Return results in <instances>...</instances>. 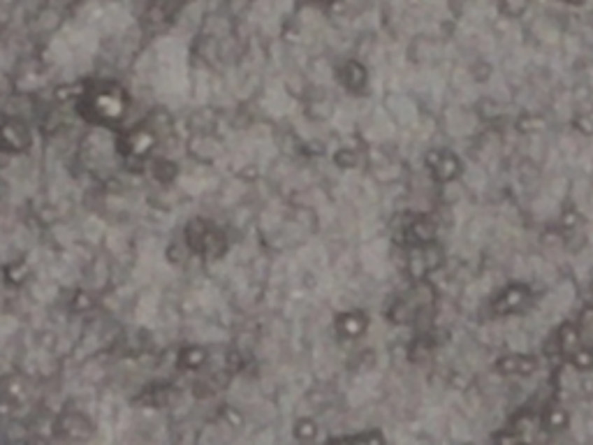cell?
Returning <instances> with one entry per match:
<instances>
[{"mask_svg":"<svg viewBox=\"0 0 593 445\" xmlns=\"http://www.w3.org/2000/svg\"><path fill=\"white\" fill-rule=\"evenodd\" d=\"M459 160L452 153H436V165H434V176L441 181H452L457 176Z\"/></svg>","mask_w":593,"mask_h":445,"instance_id":"6da1fadb","label":"cell"},{"mask_svg":"<svg viewBox=\"0 0 593 445\" xmlns=\"http://www.w3.org/2000/svg\"><path fill=\"white\" fill-rule=\"evenodd\" d=\"M338 327H341V332L345 334V337L355 339V337H359V334L364 332V327H366V320H364V316H359V313L341 316V320H338Z\"/></svg>","mask_w":593,"mask_h":445,"instance_id":"7a4b0ae2","label":"cell"},{"mask_svg":"<svg viewBox=\"0 0 593 445\" xmlns=\"http://www.w3.org/2000/svg\"><path fill=\"white\" fill-rule=\"evenodd\" d=\"M296 436H299V439H313L315 436V425L313 422H299V425H296Z\"/></svg>","mask_w":593,"mask_h":445,"instance_id":"3957f363","label":"cell"},{"mask_svg":"<svg viewBox=\"0 0 593 445\" xmlns=\"http://www.w3.org/2000/svg\"><path fill=\"white\" fill-rule=\"evenodd\" d=\"M573 362H575L577 367H591V365H593V358H591L589 351H580V353L573 355Z\"/></svg>","mask_w":593,"mask_h":445,"instance_id":"277c9868","label":"cell"}]
</instances>
